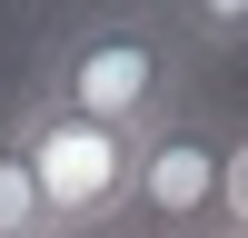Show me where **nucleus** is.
<instances>
[{
	"label": "nucleus",
	"mask_w": 248,
	"mask_h": 238,
	"mask_svg": "<svg viewBox=\"0 0 248 238\" xmlns=\"http://www.w3.org/2000/svg\"><path fill=\"white\" fill-rule=\"evenodd\" d=\"M129 228H149V238H229V129H209L199 109L159 119L139 139Z\"/></svg>",
	"instance_id": "3"
},
{
	"label": "nucleus",
	"mask_w": 248,
	"mask_h": 238,
	"mask_svg": "<svg viewBox=\"0 0 248 238\" xmlns=\"http://www.w3.org/2000/svg\"><path fill=\"white\" fill-rule=\"evenodd\" d=\"M159 20H169L189 50H229V40H248V0H159Z\"/></svg>",
	"instance_id": "5"
},
{
	"label": "nucleus",
	"mask_w": 248,
	"mask_h": 238,
	"mask_svg": "<svg viewBox=\"0 0 248 238\" xmlns=\"http://www.w3.org/2000/svg\"><path fill=\"white\" fill-rule=\"evenodd\" d=\"M248 228V129L229 139V238Z\"/></svg>",
	"instance_id": "6"
},
{
	"label": "nucleus",
	"mask_w": 248,
	"mask_h": 238,
	"mask_svg": "<svg viewBox=\"0 0 248 238\" xmlns=\"http://www.w3.org/2000/svg\"><path fill=\"white\" fill-rule=\"evenodd\" d=\"M0 129H10L20 159H30L40 208H50L60 238H109V228H129V189H139V139H129V129H99V119L50 109V99H30V89H20V109L0 119Z\"/></svg>",
	"instance_id": "2"
},
{
	"label": "nucleus",
	"mask_w": 248,
	"mask_h": 238,
	"mask_svg": "<svg viewBox=\"0 0 248 238\" xmlns=\"http://www.w3.org/2000/svg\"><path fill=\"white\" fill-rule=\"evenodd\" d=\"M30 99L149 139L159 119L189 109V40H179L159 10H90V20H70V30L40 50Z\"/></svg>",
	"instance_id": "1"
},
{
	"label": "nucleus",
	"mask_w": 248,
	"mask_h": 238,
	"mask_svg": "<svg viewBox=\"0 0 248 238\" xmlns=\"http://www.w3.org/2000/svg\"><path fill=\"white\" fill-rule=\"evenodd\" d=\"M0 238H60V228H50V208H40L30 159L10 149V129H0Z\"/></svg>",
	"instance_id": "4"
}]
</instances>
